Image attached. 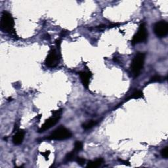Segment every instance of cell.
Here are the masks:
<instances>
[{"label": "cell", "instance_id": "6da1fadb", "mask_svg": "<svg viewBox=\"0 0 168 168\" xmlns=\"http://www.w3.org/2000/svg\"><path fill=\"white\" fill-rule=\"evenodd\" d=\"M0 22H1V23H0V26H1V29L3 30V31L9 34L15 35L16 32H15V30L14 28V19L9 12L6 11L3 12L1 17V21H0Z\"/></svg>", "mask_w": 168, "mask_h": 168}, {"label": "cell", "instance_id": "7a4b0ae2", "mask_svg": "<svg viewBox=\"0 0 168 168\" xmlns=\"http://www.w3.org/2000/svg\"><path fill=\"white\" fill-rule=\"evenodd\" d=\"M145 59L144 53H139L133 58L131 65V70L134 77H138L144 67Z\"/></svg>", "mask_w": 168, "mask_h": 168}, {"label": "cell", "instance_id": "3957f363", "mask_svg": "<svg viewBox=\"0 0 168 168\" xmlns=\"http://www.w3.org/2000/svg\"><path fill=\"white\" fill-rule=\"evenodd\" d=\"M72 137V133L68 129L64 127H60L53 132L48 137V139L50 140H57L62 141L69 139Z\"/></svg>", "mask_w": 168, "mask_h": 168}, {"label": "cell", "instance_id": "277c9868", "mask_svg": "<svg viewBox=\"0 0 168 168\" xmlns=\"http://www.w3.org/2000/svg\"><path fill=\"white\" fill-rule=\"evenodd\" d=\"M148 38V32L146 28V25L144 23L140 24L138 32L134 35L131 41L132 45H135L140 43H144L146 42Z\"/></svg>", "mask_w": 168, "mask_h": 168}, {"label": "cell", "instance_id": "5b68a950", "mask_svg": "<svg viewBox=\"0 0 168 168\" xmlns=\"http://www.w3.org/2000/svg\"><path fill=\"white\" fill-rule=\"evenodd\" d=\"M154 32L158 37H164L168 33V24L165 20H160L156 22L154 26Z\"/></svg>", "mask_w": 168, "mask_h": 168}, {"label": "cell", "instance_id": "8992f818", "mask_svg": "<svg viewBox=\"0 0 168 168\" xmlns=\"http://www.w3.org/2000/svg\"><path fill=\"white\" fill-rule=\"evenodd\" d=\"M59 58V56L57 51L55 49H51L45 59V65L49 68H55L58 65Z\"/></svg>", "mask_w": 168, "mask_h": 168}, {"label": "cell", "instance_id": "52a82bcc", "mask_svg": "<svg viewBox=\"0 0 168 168\" xmlns=\"http://www.w3.org/2000/svg\"><path fill=\"white\" fill-rule=\"evenodd\" d=\"M60 118V115H53L51 118H49L46 121H45V123L42 125L41 128L39 129V133H42L45 131L48 130L50 128H51L55 125L57 124L59 119Z\"/></svg>", "mask_w": 168, "mask_h": 168}, {"label": "cell", "instance_id": "ba28073f", "mask_svg": "<svg viewBox=\"0 0 168 168\" xmlns=\"http://www.w3.org/2000/svg\"><path fill=\"white\" fill-rule=\"evenodd\" d=\"M79 75H80L81 81L84 87L86 89H88L89 85H90V80L91 77V74L89 72L82 71V72L79 73Z\"/></svg>", "mask_w": 168, "mask_h": 168}, {"label": "cell", "instance_id": "9c48e42d", "mask_svg": "<svg viewBox=\"0 0 168 168\" xmlns=\"http://www.w3.org/2000/svg\"><path fill=\"white\" fill-rule=\"evenodd\" d=\"M24 135L25 133L24 131L20 130L17 131V133L14 135L13 137H12V142H13L15 145H19L22 144V142L24 139Z\"/></svg>", "mask_w": 168, "mask_h": 168}, {"label": "cell", "instance_id": "30bf717a", "mask_svg": "<svg viewBox=\"0 0 168 168\" xmlns=\"http://www.w3.org/2000/svg\"><path fill=\"white\" fill-rule=\"evenodd\" d=\"M104 159L100 158L96 159L95 161H91L87 164V168H96L98 167L99 166L103 164L104 163Z\"/></svg>", "mask_w": 168, "mask_h": 168}, {"label": "cell", "instance_id": "8fae6325", "mask_svg": "<svg viewBox=\"0 0 168 168\" xmlns=\"http://www.w3.org/2000/svg\"><path fill=\"white\" fill-rule=\"evenodd\" d=\"M96 124H97V122H96V121L91 120V121L86 122V123L85 124H83L82 125V127L84 129H85V130H88V129H90L92 128H93L94 126H95Z\"/></svg>", "mask_w": 168, "mask_h": 168}, {"label": "cell", "instance_id": "7c38bea8", "mask_svg": "<svg viewBox=\"0 0 168 168\" xmlns=\"http://www.w3.org/2000/svg\"><path fill=\"white\" fill-rule=\"evenodd\" d=\"M142 97H143V93H142V91H139V90H137V91H135V92L132 94V95L129 96V98L127 99L126 101H128L131 99H137L142 98Z\"/></svg>", "mask_w": 168, "mask_h": 168}, {"label": "cell", "instance_id": "4fadbf2b", "mask_svg": "<svg viewBox=\"0 0 168 168\" xmlns=\"http://www.w3.org/2000/svg\"><path fill=\"white\" fill-rule=\"evenodd\" d=\"M76 154H77V152H75L74 151L69 152V153H68L67 156H66V160H67V161H72L74 159L76 158Z\"/></svg>", "mask_w": 168, "mask_h": 168}, {"label": "cell", "instance_id": "5bb4252c", "mask_svg": "<svg viewBox=\"0 0 168 168\" xmlns=\"http://www.w3.org/2000/svg\"><path fill=\"white\" fill-rule=\"evenodd\" d=\"M83 149V143L81 141H76L74 144V151L78 153V152L80 151Z\"/></svg>", "mask_w": 168, "mask_h": 168}, {"label": "cell", "instance_id": "9a60e30c", "mask_svg": "<svg viewBox=\"0 0 168 168\" xmlns=\"http://www.w3.org/2000/svg\"><path fill=\"white\" fill-rule=\"evenodd\" d=\"M161 154L162 157H164V158H167L168 157V147L165 146V148L163 149L161 151Z\"/></svg>", "mask_w": 168, "mask_h": 168}, {"label": "cell", "instance_id": "2e32d148", "mask_svg": "<svg viewBox=\"0 0 168 168\" xmlns=\"http://www.w3.org/2000/svg\"><path fill=\"white\" fill-rule=\"evenodd\" d=\"M162 81V77L159 75H156L152 77L151 79L150 82H157V81Z\"/></svg>", "mask_w": 168, "mask_h": 168}, {"label": "cell", "instance_id": "e0dca14e", "mask_svg": "<svg viewBox=\"0 0 168 168\" xmlns=\"http://www.w3.org/2000/svg\"><path fill=\"white\" fill-rule=\"evenodd\" d=\"M76 160L78 162V164L80 165H83L85 163V160L81 157H77L76 158Z\"/></svg>", "mask_w": 168, "mask_h": 168}, {"label": "cell", "instance_id": "ac0fdd59", "mask_svg": "<svg viewBox=\"0 0 168 168\" xmlns=\"http://www.w3.org/2000/svg\"><path fill=\"white\" fill-rule=\"evenodd\" d=\"M49 154H50L49 151H47V152H42V154L43 155V156H45V159H46V160H48V157H49Z\"/></svg>", "mask_w": 168, "mask_h": 168}, {"label": "cell", "instance_id": "d6986e66", "mask_svg": "<svg viewBox=\"0 0 168 168\" xmlns=\"http://www.w3.org/2000/svg\"><path fill=\"white\" fill-rule=\"evenodd\" d=\"M60 40H57L56 41V44H57V47L58 49H60Z\"/></svg>", "mask_w": 168, "mask_h": 168}, {"label": "cell", "instance_id": "ffe728a7", "mask_svg": "<svg viewBox=\"0 0 168 168\" xmlns=\"http://www.w3.org/2000/svg\"><path fill=\"white\" fill-rule=\"evenodd\" d=\"M119 161L121 162H123L124 164H126V165H129V164H128L129 163L128 161H126V160H121V159H119Z\"/></svg>", "mask_w": 168, "mask_h": 168}]
</instances>
